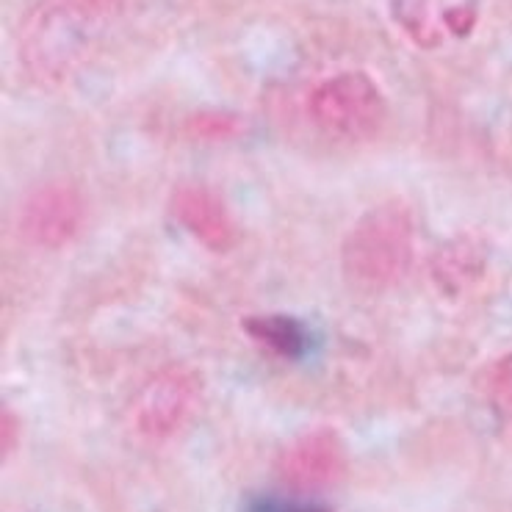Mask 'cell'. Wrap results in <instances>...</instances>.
<instances>
[{
	"label": "cell",
	"mask_w": 512,
	"mask_h": 512,
	"mask_svg": "<svg viewBox=\"0 0 512 512\" xmlns=\"http://www.w3.org/2000/svg\"><path fill=\"white\" fill-rule=\"evenodd\" d=\"M117 0H39L20 28V59L39 84L59 86L84 67Z\"/></svg>",
	"instance_id": "cell-1"
},
{
	"label": "cell",
	"mask_w": 512,
	"mask_h": 512,
	"mask_svg": "<svg viewBox=\"0 0 512 512\" xmlns=\"http://www.w3.org/2000/svg\"><path fill=\"white\" fill-rule=\"evenodd\" d=\"M416 258V219L405 200H385L346 233L341 269L352 286L385 291L405 280Z\"/></svg>",
	"instance_id": "cell-2"
},
{
	"label": "cell",
	"mask_w": 512,
	"mask_h": 512,
	"mask_svg": "<svg viewBox=\"0 0 512 512\" xmlns=\"http://www.w3.org/2000/svg\"><path fill=\"white\" fill-rule=\"evenodd\" d=\"M308 114L335 139H366L385 117V97L366 72H338L310 92Z\"/></svg>",
	"instance_id": "cell-3"
},
{
	"label": "cell",
	"mask_w": 512,
	"mask_h": 512,
	"mask_svg": "<svg viewBox=\"0 0 512 512\" xmlns=\"http://www.w3.org/2000/svg\"><path fill=\"white\" fill-rule=\"evenodd\" d=\"M200 391L203 382L189 366H167L155 371L133 399V429L147 441H167L194 413Z\"/></svg>",
	"instance_id": "cell-4"
},
{
	"label": "cell",
	"mask_w": 512,
	"mask_h": 512,
	"mask_svg": "<svg viewBox=\"0 0 512 512\" xmlns=\"http://www.w3.org/2000/svg\"><path fill=\"white\" fill-rule=\"evenodd\" d=\"M84 219L81 189L70 180H48L28 194L20 214V233L39 250H61L81 233Z\"/></svg>",
	"instance_id": "cell-5"
},
{
	"label": "cell",
	"mask_w": 512,
	"mask_h": 512,
	"mask_svg": "<svg viewBox=\"0 0 512 512\" xmlns=\"http://www.w3.org/2000/svg\"><path fill=\"white\" fill-rule=\"evenodd\" d=\"M346 446L330 427L310 429L288 443L277 457V477L297 493L333 488L346 474Z\"/></svg>",
	"instance_id": "cell-6"
},
{
	"label": "cell",
	"mask_w": 512,
	"mask_h": 512,
	"mask_svg": "<svg viewBox=\"0 0 512 512\" xmlns=\"http://www.w3.org/2000/svg\"><path fill=\"white\" fill-rule=\"evenodd\" d=\"M169 211L180 227L211 252H230L239 244V227L227 211L225 200L203 183H183L172 191Z\"/></svg>",
	"instance_id": "cell-7"
},
{
	"label": "cell",
	"mask_w": 512,
	"mask_h": 512,
	"mask_svg": "<svg viewBox=\"0 0 512 512\" xmlns=\"http://www.w3.org/2000/svg\"><path fill=\"white\" fill-rule=\"evenodd\" d=\"M485 269H488V244L474 233H457L454 239L443 241L429 263L432 280L446 297H460L463 291L477 286Z\"/></svg>",
	"instance_id": "cell-8"
},
{
	"label": "cell",
	"mask_w": 512,
	"mask_h": 512,
	"mask_svg": "<svg viewBox=\"0 0 512 512\" xmlns=\"http://www.w3.org/2000/svg\"><path fill=\"white\" fill-rule=\"evenodd\" d=\"M241 324H244V333L266 349H272L280 358H297L308 344L305 327L297 319H288V316H252Z\"/></svg>",
	"instance_id": "cell-9"
},
{
	"label": "cell",
	"mask_w": 512,
	"mask_h": 512,
	"mask_svg": "<svg viewBox=\"0 0 512 512\" xmlns=\"http://www.w3.org/2000/svg\"><path fill=\"white\" fill-rule=\"evenodd\" d=\"M186 131L197 142H219V139H230L239 131V120L233 114H222V111H203L186 122Z\"/></svg>",
	"instance_id": "cell-10"
},
{
	"label": "cell",
	"mask_w": 512,
	"mask_h": 512,
	"mask_svg": "<svg viewBox=\"0 0 512 512\" xmlns=\"http://www.w3.org/2000/svg\"><path fill=\"white\" fill-rule=\"evenodd\" d=\"M393 12H396V20L402 23V28L413 34V39L424 42V45L435 39L427 23V0H396Z\"/></svg>",
	"instance_id": "cell-11"
},
{
	"label": "cell",
	"mask_w": 512,
	"mask_h": 512,
	"mask_svg": "<svg viewBox=\"0 0 512 512\" xmlns=\"http://www.w3.org/2000/svg\"><path fill=\"white\" fill-rule=\"evenodd\" d=\"M488 396L493 405L512 416V352L493 363L488 374Z\"/></svg>",
	"instance_id": "cell-12"
},
{
	"label": "cell",
	"mask_w": 512,
	"mask_h": 512,
	"mask_svg": "<svg viewBox=\"0 0 512 512\" xmlns=\"http://www.w3.org/2000/svg\"><path fill=\"white\" fill-rule=\"evenodd\" d=\"M20 441V421L14 416L12 410L3 407V416H0V443H3V457H9L14 452V446Z\"/></svg>",
	"instance_id": "cell-13"
},
{
	"label": "cell",
	"mask_w": 512,
	"mask_h": 512,
	"mask_svg": "<svg viewBox=\"0 0 512 512\" xmlns=\"http://www.w3.org/2000/svg\"><path fill=\"white\" fill-rule=\"evenodd\" d=\"M252 512H327L324 507H313V504H294V501H258Z\"/></svg>",
	"instance_id": "cell-14"
},
{
	"label": "cell",
	"mask_w": 512,
	"mask_h": 512,
	"mask_svg": "<svg viewBox=\"0 0 512 512\" xmlns=\"http://www.w3.org/2000/svg\"><path fill=\"white\" fill-rule=\"evenodd\" d=\"M474 20H477V14L471 6H460V9H452V12L446 14V23L452 28L454 34H468L471 28H474Z\"/></svg>",
	"instance_id": "cell-15"
}]
</instances>
